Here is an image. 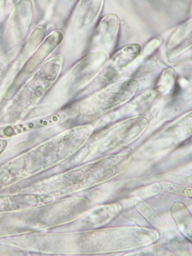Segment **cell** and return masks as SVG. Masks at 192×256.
Wrapping results in <instances>:
<instances>
[{
    "label": "cell",
    "instance_id": "1",
    "mask_svg": "<svg viewBox=\"0 0 192 256\" xmlns=\"http://www.w3.org/2000/svg\"><path fill=\"white\" fill-rule=\"evenodd\" d=\"M141 51V47L139 44H129L124 47L118 51L116 58L122 64V67L125 66L138 56Z\"/></svg>",
    "mask_w": 192,
    "mask_h": 256
}]
</instances>
